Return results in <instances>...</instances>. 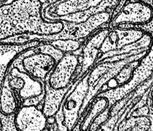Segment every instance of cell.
<instances>
[{
  "instance_id": "obj_1",
  "label": "cell",
  "mask_w": 153,
  "mask_h": 131,
  "mask_svg": "<svg viewBox=\"0 0 153 131\" xmlns=\"http://www.w3.org/2000/svg\"><path fill=\"white\" fill-rule=\"evenodd\" d=\"M41 0L0 1V45H26L51 41L65 30V23L50 20L43 15Z\"/></svg>"
},
{
  "instance_id": "obj_2",
  "label": "cell",
  "mask_w": 153,
  "mask_h": 131,
  "mask_svg": "<svg viewBox=\"0 0 153 131\" xmlns=\"http://www.w3.org/2000/svg\"><path fill=\"white\" fill-rule=\"evenodd\" d=\"M152 45L153 37L147 32L137 41L99 54L87 73L88 92L82 108V116L103 87L112 82L114 88L120 87L131 81L135 71L150 53Z\"/></svg>"
},
{
  "instance_id": "obj_3",
  "label": "cell",
  "mask_w": 153,
  "mask_h": 131,
  "mask_svg": "<svg viewBox=\"0 0 153 131\" xmlns=\"http://www.w3.org/2000/svg\"><path fill=\"white\" fill-rule=\"evenodd\" d=\"M120 3L121 0H60L44 5L43 15L50 20L78 25L97 13H114Z\"/></svg>"
},
{
  "instance_id": "obj_4",
  "label": "cell",
  "mask_w": 153,
  "mask_h": 131,
  "mask_svg": "<svg viewBox=\"0 0 153 131\" xmlns=\"http://www.w3.org/2000/svg\"><path fill=\"white\" fill-rule=\"evenodd\" d=\"M153 90V70L147 77L110 105L107 119L95 131H116L119 124L137 109L149 104Z\"/></svg>"
},
{
  "instance_id": "obj_5",
  "label": "cell",
  "mask_w": 153,
  "mask_h": 131,
  "mask_svg": "<svg viewBox=\"0 0 153 131\" xmlns=\"http://www.w3.org/2000/svg\"><path fill=\"white\" fill-rule=\"evenodd\" d=\"M88 92L87 73L71 85L60 108L48 124V131H74L81 118L83 104Z\"/></svg>"
},
{
  "instance_id": "obj_6",
  "label": "cell",
  "mask_w": 153,
  "mask_h": 131,
  "mask_svg": "<svg viewBox=\"0 0 153 131\" xmlns=\"http://www.w3.org/2000/svg\"><path fill=\"white\" fill-rule=\"evenodd\" d=\"M3 77L16 93L20 106L28 105L33 99L45 96V82L32 77L22 70L14 58L7 65Z\"/></svg>"
},
{
  "instance_id": "obj_7",
  "label": "cell",
  "mask_w": 153,
  "mask_h": 131,
  "mask_svg": "<svg viewBox=\"0 0 153 131\" xmlns=\"http://www.w3.org/2000/svg\"><path fill=\"white\" fill-rule=\"evenodd\" d=\"M37 45L26 47L13 58L15 63L27 74L38 80L46 82L57 60L53 55L39 50Z\"/></svg>"
},
{
  "instance_id": "obj_8",
  "label": "cell",
  "mask_w": 153,
  "mask_h": 131,
  "mask_svg": "<svg viewBox=\"0 0 153 131\" xmlns=\"http://www.w3.org/2000/svg\"><path fill=\"white\" fill-rule=\"evenodd\" d=\"M153 19V6L143 0H126L113 14L109 24L111 28L147 25Z\"/></svg>"
},
{
  "instance_id": "obj_9",
  "label": "cell",
  "mask_w": 153,
  "mask_h": 131,
  "mask_svg": "<svg viewBox=\"0 0 153 131\" xmlns=\"http://www.w3.org/2000/svg\"><path fill=\"white\" fill-rule=\"evenodd\" d=\"M79 66L78 55L74 53L64 54L57 61L46 81L51 88L56 90L68 88L75 81Z\"/></svg>"
},
{
  "instance_id": "obj_10",
  "label": "cell",
  "mask_w": 153,
  "mask_h": 131,
  "mask_svg": "<svg viewBox=\"0 0 153 131\" xmlns=\"http://www.w3.org/2000/svg\"><path fill=\"white\" fill-rule=\"evenodd\" d=\"M109 30V27L102 28L86 39L81 48V57H79L80 66L75 81L88 73L95 64Z\"/></svg>"
},
{
  "instance_id": "obj_11",
  "label": "cell",
  "mask_w": 153,
  "mask_h": 131,
  "mask_svg": "<svg viewBox=\"0 0 153 131\" xmlns=\"http://www.w3.org/2000/svg\"><path fill=\"white\" fill-rule=\"evenodd\" d=\"M13 122L17 131H45L48 119L39 106L22 105L14 115Z\"/></svg>"
},
{
  "instance_id": "obj_12",
  "label": "cell",
  "mask_w": 153,
  "mask_h": 131,
  "mask_svg": "<svg viewBox=\"0 0 153 131\" xmlns=\"http://www.w3.org/2000/svg\"><path fill=\"white\" fill-rule=\"evenodd\" d=\"M113 13L104 11L90 16L85 22L78 25H71L69 32L58 34V38H71L85 41L96 31L102 28V26L109 24Z\"/></svg>"
},
{
  "instance_id": "obj_13",
  "label": "cell",
  "mask_w": 153,
  "mask_h": 131,
  "mask_svg": "<svg viewBox=\"0 0 153 131\" xmlns=\"http://www.w3.org/2000/svg\"><path fill=\"white\" fill-rule=\"evenodd\" d=\"M110 100L103 95H98L93 100L79 121L76 128L79 131H90L94 122L109 108Z\"/></svg>"
},
{
  "instance_id": "obj_14",
  "label": "cell",
  "mask_w": 153,
  "mask_h": 131,
  "mask_svg": "<svg viewBox=\"0 0 153 131\" xmlns=\"http://www.w3.org/2000/svg\"><path fill=\"white\" fill-rule=\"evenodd\" d=\"M69 87L56 90L51 88L47 82H45V97L41 105V109L47 119L54 118L58 113Z\"/></svg>"
},
{
  "instance_id": "obj_15",
  "label": "cell",
  "mask_w": 153,
  "mask_h": 131,
  "mask_svg": "<svg viewBox=\"0 0 153 131\" xmlns=\"http://www.w3.org/2000/svg\"><path fill=\"white\" fill-rule=\"evenodd\" d=\"M20 106L16 93L9 85L7 81L3 77L0 85V113L6 117L14 115Z\"/></svg>"
},
{
  "instance_id": "obj_16",
  "label": "cell",
  "mask_w": 153,
  "mask_h": 131,
  "mask_svg": "<svg viewBox=\"0 0 153 131\" xmlns=\"http://www.w3.org/2000/svg\"><path fill=\"white\" fill-rule=\"evenodd\" d=\"M152 127L151 116H131L120 122L116 131H150Z\"/></svg>"
},
{
  "instance_id": "obj_17",
  "label": "cell",
  "mask_w": 153,
  "mask_h": 131,
  "mask_svg": "<svg viewBox=\"0 0 153 131\" xmlns=\"http://www.w3.org/2000/svg\"><path fill=\"white\" fill-rule=\"evenodd\" d=\"M48 42L63 53L66 54L74 53L81 49L85 41L71 38H58Z\"/></svg>"
},
{
  "instance_id": "obj_18",
  "label": "cell",
  "mask_w": 153,
  "mask_h": 131,
  "mask_svg": "<svg viewBox=\"0 0 153 131\" xmlns=\"http://www.w3.org/2000/svg\"><path fill=\"white\" fill-rule=\"evenodd\" d=\"M149 105L150 107L151 112H153V90L151 92V94L149 97Z\"/></svg>"
},
{
  "instance_id": "obj_19",
  "label": "cell",
  "mask_w": 153,
  "mask_h": 131,
  "mask_svg": "<svg viewBox=\"0 0 153 131\" xmlns=\"http://www.w3.org/2000/svg\"><path fill=\"white\" fill-rule=\"evenodd\" d=\"M57 1H60V0H41V1L44 3V5L49 4V3H53V2Z\"/></svg>"
},
{
  "instance_id": "obj_20",
  "label": "cell",
  "mask_w": 153,
  "mask_h": 131,
  "mask_svg": "<svg viewBox=\"0 0 153 131\" xmlns=\"http://www.w3.org/2000/svg\"><path fill=\"white\" fill-rule=\"evenodd\" d=\"M0 131H3V124H2V121L1 118H0Z\"/></svg>"
},
{
  "instance_id": "obj_21",
  "label": "cell",
  "mask_w": 153,
  "mask_h": 131,
  "mask_svg": "<svg viewBox=\"0 0 153 131\" xmlns=\"http://www.w3.org/2000/svg\"><path fill=\"white\" fill-rule=\"evenodd\" d=\"M151 4L153 6V0H151Z\"/></svg>"
},
{
  "instance_id": "obj_22",
  "label": "cell",
  "mask_w": 153,
  "mask_h": 131,
  "mask_svg": "<svg viewBox=\"0 0 153 131\" xmlns=\"http://www.w3.org/2000/svg\"><path fill=\"white\" fill-rule=\"evenodd\" d=\"M150 131H153V130H150Z\"/></svg>"
}]
</instances>
